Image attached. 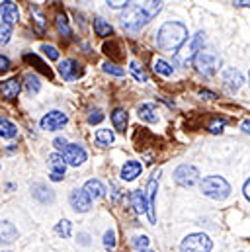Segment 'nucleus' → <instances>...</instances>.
<instances>
[{
    "instance_id": "f257e3e1",
    "label": "nucleus",
    "mask_w": 250,
    "mask_h": 252,
    "mask_svg": "<svg viewBox=\"0 0 250 252\" xmlns=\"http://www.w3.org/2000/svg\"><path fill=\"white\" fill-rule=\"evenodd\" d=\"M160 10H162V2H143V4L127 6V12L122 18V26L127 32L135 33L141 28H145L151 22V18H155Z\"/></svg>"
},
{
    "instance_id": "ddd939ff",
    "label": "nucleus",
    "mask_w": 250,
    "mask_h": 252,
    "mask_svg": "<svg viewBox=\"0 0 250 252\" xmlns=\"http://www.w3.org/2000/svg\"><path fill=\"white\" fill-rule=\"evenodd\" d=\"M68 199H70L72 209L78 211V213H86V211L90 209V197L86 195L84 189H72Z\"/></svg>"
},
{
    "instance_id": "393cba45",
    "label": "nucleus",
    "mask_w": 250,
    "mask_h": 252,
    "mask_svg": "<svg viewBox=\"0 0 250 252\" xmlns=\"http://www.w3.org/2000/svg\"><path fill=\"white\" fill-rule=\"evenodd\" d=\"M24 80H26V90H28V94H37L39 92V78L33 74V72H28L26 76H24Z\"/></svg>"
},
{
    "instance_id": "473e14b6",
    "label": "nucleus",
    "mask_w": 250,
    "mask_h": 252,
    "mask_svg": "<svg viewBox=\"0 0 250 252\" xmlns=\"http://www.w3.org/2000/svg\"><path fill=\"white\" fill-rule=\"evenodd\" d=\"M104 70L108 72V74H114V76H124V68L122 66H118V64L114 63H104Z\"/></svg>"
},
{
    "instance_id": "c756f323",
    "label": "nucleus",
    "mask_w": 250,
    "mask_h": 252,
    "mask_svg": "<svg viewBox=\"0 0 250 252\" xmlns=\"http://www.w3.org/2000/svg\"><path fill=\"white\" fill-rule=\"evenodd\" d=\"M10 37H12V26H10V24L0 22V45L8 43V41H10Z\"/></svg>"
},
{
    "instance_id": "6e6552de",
    "label": "nucleus",
    "mask_w": 250,
    "mask_h": 252,
    "mask_svg": "<svg viewBox=\"0 0 250 252\" xmlns=\"http://www.w3.org/2000/svg\"><path fill=\"white\" fill-rule=\"evenodd\" d=\"M158 176H160V170H156V172L153 174V178L149 180V184H147V197H149V201H147V213H149L151 223H156V213H155V195H156V188H158Z\"/></svg>"
},
{
    "instance_id": "c9c22d12",
    "label": "nucleus",
    "mask_w": 250,
    "mask_h": 252,
    "mask_svg": "<svg viewBox=\"0 0 250 252\" xmlns=\"http://www.w3.org/2000/svg\"><path fill=\"white\" fill-rule=\"evenodd\" d=\"M104 247H106V249H114V247H116V233H114V231H108V233L104 235Z\"/></svg>"
},
{
    "instance_id": "bb28decb",
    "label": "nucleus",
    "mask_w": 250,
    "mask_h": 252,
    "mask_svg": "<svg viewBox=\"0 0 250 252\" xmlns=\"http://www.w3.org/2000/svg\"><path fill=\"white\" fill-rule=\"evenodd\" d=\"M70 231H72V225H70V221H66V219H62V221H59V223L55 225V235L61 237V239H68V237H70Z\"/></svg>"
},
{
    "instance_id": "4be33fe9",
    "label": "nucleus",
    "mask_w": 250,
    "mask_h": 252,
    "mask_svg": "<svg viewBox=\"0 0 250 252\" xmlns=\"http://www.w3.org/2000/svg\"><path fill=\"white\" fill-rule=\"evenodd\" d=\"M18 135V129L16 126L8 120V118H4V116H0V137H4V139H14Z\"/></svg>"
},
{
    "instance_id": "4468645a",
    "label": "nucleus",
    "mask_w": 250,
    "mask_h": 252,
    "mask_svg": "<svg viewBox=\"0 0 250 252\" xmlns=\"http://www.w3.org/2000/svg\"><path fill=\"white\" fill-rule=\"evenodd\" d=\"M223 82H225V86L229 88V90H239L241 86H243V74L237 70V68H225L223 70Z\"/></svg>"
},
{
    "instance_id": "a211bd4d",
    "label": "nucleus",
    "mask_w": 250,
    "mask_h": 252,
    "mask_svg": "<svg viewBox=\"0 0 250 252\" xmlns=\"http://www.w3.org/2000/svg\"><path fill=\"white\" fill-rule=\"evenodd\" d=\"M141 170H143L141 162L129 160V162H125L124 168H122V178H124L125 182H131V180H135V178L141 174Z\"/></svg>"
},
{
    "instance_id": "6ab92c4d",
    "label": "nucleus",
    "mask_w": 250,
    "mask_h": 252,
    "mask_svg": "<svg viewBox=\"0 0 250 252\" xmlns=\"http://www.w3.org/2000/svg\"><path fill=\"white\" fill-rule=\"evenodd\" d=\"M84 191H86V195L92 199H100V197H104V193H106V188H104V184L100 182V180H88L86 184H84Z\"/></svg>"
},
{
    "instance_id": "412c9836",
    "label": "nucleus",
    "mask_w": 250,
    "mask_h": 252,
    "mask_svg": "<svg viewBox=\"0 0 250 252\" xmlns=\"http://www.w3.org/2000/svg\"><path fill=\"white\" fill-rule=\"evenodd\" d=\"M131 205L135 207L137 213H147V199H145V193L141 189L131 191Z\"/></svg>"
},
{
    "instance_id": "a19ab883",
    "label": "nucleus",
    "mask_w": 250,
    "mask_h": 252,
    "mask_svg": "<svg viewBox=\"0 0 250 252\" xmlns=\"http://www.w3.org/2000/svg\"><path fill=\"white\" fill-rule=\"evenodd\" d=\"M131 2H108V6H112V8H127Z\"/></svg>"
},
{
    "instance_id": "dca6fc26",
    "label": "nucleus",
    "mask_w": 250,
    "mask_h": 252,
    "mask_svg": "<svg viewBox=\"0 0 250 252\" xmlns=\"http://www.w3.org/2000/svg\"><path fill=\"white\" fill-rule=\"evenodd\" d=\"M20 90H22V84H20L18 78H10V80H6V82L0 84V94H2V98H6V100L18 98Z\"/></svg>"
},
{
    "instance_id": "9b49d317",
    "label": "nucleus",
    "mask_w": 250,
    "mask_h": 252,
    "mask_svg": "<svg viewBox=\"0 0 250 252\" xmlns=\"http://www.w3.org/2000/svg\"><path fill=\"white\" fill-rule=\"evenodd\" d=\"M64 124H66V116L62 112H57V110L49 112V114H45L41 118V129H45V131H57Z\"/></svg>"
},
{
    "instance_id": "37998d69",
    "label": "nucleus",
    "mask_w": 250,
    "mask_h": 252,
    "mask_svg": "<svg viewBox=\"0 0 250 252\" xmlns=\"http://www.w3.org/2000/svg\"><path fill=\"white\" fill-rule=\"evenodd\" d=\"M245 195H247V199L250 201V178L247 180V184H245Z\"/></svg>"
},
{
    "instance_id": "cd10ccee",
    "label": "nucleus",
    "mask_w": 250,
    "mask_h": 252,
    "mask_svg": "<svg viewBox=\"0 0 250 252\" xmlns=\"http://www.w3.org/2000/svg\"><path fill=\"white\" fill-rule=\"evenodd\" d=\"M24 59H26V61H30V63H33L35 66H37V70H41V72H43V74H47L49 78L53 76L51 68H49V66H47L45 63H43V61H41L39 57H35V55H24Z\"/></svg>"
},
{
    "instance_id": "49530a36",
    "label": "nucleus",
    "mask_w": 250,
    "mask_h": 252,
    "mask_svg": "<svg viewBox=\"0 0 250 252\" xmlns=\"http://www.w3.org/2000/svg\"><path fill=\"white\" fill-rule=\"evenodd\" d=\"M141 252H153V251H141Z\"/></svg>"
},
{
    "instance_id": "7c9ffc66",
    "label": "nucleus",
    "mask_w": 250,
    "mask_h": 252,
    "mask_svg": "<svg viewBox=\"0 0 250 252\" xmlns=\"http://www.w3.org/2000/svg\"><path fill=\"white\" fill-rule=\"evenodd\" d=\"M129 68H131V74H133V78L137 80V82H147L149 80V76H147V72L143 70V68H139L135 63L129 64Z\"/></svg>"
},
{
    "instance_id": "aec40b11",
    "label": "nucleus",
    "mask_w": 250,
    "mask_h": 252,
    "mask_svg": "<svg viewBox=\"0 0 250 252\" xmlns=\"http://www.w3.org/2000/svg\"><path fill=\"white\" fill-rule=\"evenodd\" d=\"M137 116H139V120H143V122H147V124H155V122L158 120L156 110H155L153 104H141L139 110H137Z\"/></svg>"
},
{
    "instance_id": "f704fd0d",
    "label": "nucleus",
    "mask_w": 250,
    "mask_h": 252,
    "mask_svg": "<svg viewBox=\"0 0 250 252\" xmlns=\"http://www.w3.org/2000/svg\"><path fill=\"white\" fill-rule=\"evenodd\" d=\"M133 247H135V251H145V249H147V247H149V237H145V235H143V237H135V239H133Z\"/></svg>"
},
{
    "instance_id": "0eeeda50",
    "label": "nucleus",
    "mask_w": 250,
    "mask_h": 252,
    "mask_svg": "<svg viewBox=\"0 0 250 252\" xmlns=\"http://www.w3.org/2000/svg\"><path fill=\"white\" fill-rule=\"evenodd\" d=\"M193 64L197 66L199 72L211 76L215 72V68H217V55L215 53H209V51H199L195 55V59H193Z\"/></svg>"
},
{
    "instance_id": "5701e85b",
    "label": "nucleus",
    "mask_w": 250,
    "mask_h": 252,
    "mask_svg": "<svg viewBox=\"0 0 250 252\" xmlns=\"http://www.w3.org/2000/svg\"><path fill=\"white\" fill-rule=\"evenodd\" d=\"M94 32H96V35H100V37H108V35H112L114 28H112L106 20L96 18V20H94Z\"/></svg>"
},
{
    "instance_id": "ea45409f",
    "label": "nucleus",
    "mask_w": 250,
    "mask_h": 252,
    "mask_svg": "<svg viewBox=\"0 0 250 252\" xmlns=\"http://www.w3.org/2000/svg\"><path fill=\"white\" fill-rule=\"evenodd\" d=\"M53 145H55V147H57V149H59V151H64V149H66V145H68V143H66V139H64V137H57V139H55V141H53Z\"/></svg>"
},
{
    "instance_id": "423d86ee",
    "label": "nucleus",
    "mask_w": 250,
    "mask_h": 252,
    "mask_svg": "<svg viewBox=\"0 0 250 252\" xmlns=\"http://www.w3.org/2000/svg\"><path fill=\"white\" fill-rule=\"evenodd\" d=\"M203 41H205V33L203 32H197L195 35H193V39L189 41V45H188L186 49L182 51V53H176V59L180 61L182 64H189L193 59H195V55L199 53V49L203 47Z\"/></svg>"
},
{
    "instance_id": "79ce46f5",
    "label": "nucleus",
    "mask_w": 250,
    "mask_h": 252,
    "mask_svg": "<svg viewBox=\"0 0 250 252\" xmlns=\"http://www.w3.org/2000/svg\"><path fill=\"white\" fill-rule=\"evenodd\" d=\"M201 98H205V100H215L217 96H215L213 92H207V90H203V92H201Z\"/></svg>"
},
{
    "instance_id": "de8ad7c7",
    "label": "nucleus",
    "mask_w": 250,
    "mask_h": 252,
    "mask_svg": "<svg viewBox=\"0 0 250 252\" xmlns=\"http://www.w3.org/2000/svg\"><path fill=\"white\" fill-rule=\"evenodd\" d=\"M4 252H10V251H4Z\"/></svg>"
},
{
    "instance_id": "f03ea898",
    "label": "nucleus",
    "mask_w": 250,
    "mask_h": 252,
    "mask_svg": "<svg viewBox=\"0 0 250 252\" xmlns=\"http://www.w3.org/2000/svg\"><path fill=\"white\" fill-rule=\"evenodd\" d=\"M188 39V28L180 22H166L156 35L158 49L164 53H178V49L186 43Z\"/></svg>"
},
{
    "instance_id": "a878e982",
    "label": "nucleus",
    "mask_w": 250,
    "mask_h": 252,
    "mask_svg": "<svg viewBox=\"0 0 250 252\" xmlns=\"http://www.w3.org/2000/svg\"><path fill=\"white\" fill-rule=\"evenodd\" d=\"M114 133L110 129H98L96 131V143L98 145H112L114 143Z\"/></svg>"
},
{
    "instance_id": "c85d7f7f",
    "label": "nucleus",
    "mask_w": 250,
    "mask_h": 252,
    "mask_svg": "<svg viewBox=\"0 0 250 252\" xmlns=\"http://www.w3.org/2000/svg\"><path fill=\"white\" fill-rule=\"evenodd\" d=\"M155 70H156L158 74H162V76H170V74L174 72V68L166 63V61H162V59H156V61H155Z\"/></svg>"
},
{
    "instance_id": "b1692460",
    "label": "nucleus",
    "mask_w": 250,
    "mask_h": 252,
    "mask_svg": "<svg viewBox=\"0 0 250 252\" xmlns=\"http://www.w3.org/2000/svg\"><path fill=\"white\" fill-rule=\"evenodd\" d=\"M112 124L118 131H125V127H127V112L125 110H116L112 114Z\"/></svg>"
},
{
    "instance_id": "09e8293b",
    "label": "nucleus",
    "mask_w": 250,
    "mask_h": 252,
    "mask_svg": "<svg viewBox=\"0 0 250 252\" xmlns=\"http://www.w3.org/2000/svg\"><path fill=\"white\" fill-rule=\"evenodd\" d=\"M249 78H250V74H249Z\"/></svg>"
},
{
    "instance_id": "72a5a7b5",
    "label": "nucleus",
    "mask_w": 250,
    "mask_h": 252,
    "mask_svg": "<svg viewBox=\"0 0 250 252\" xmlns=\"http://www.w3.org/2000/svg\"><path fill=\"white\" fill-rule=\"evenodd\" d=\"M41 51L51 59V61H57L59 59V51H57V47H53V45H41Z\"/></svg>"
},
{
    "instance_id": "a18cd8bd",
    "label": "nucleus",
    "mask_w": 250,
    "mask_h": 252,
    "mask_svg": "<svg viewBox=\"0 0 250 252\" xmlns=\"http://www.w3.org/2000/svg\"><path fill=\"white\" fill-rule=\"evenodd\" d=\"M235 4H237V6H249L250 8V2H243V0H237Z\"/></svg>"
},
{
    "instance_id": "f3484780",
    "label": "nucleus",
    "mask_w": 250,
    "mask_h": 252,
    "mask_svg": "<svg viewBox=\"0 0 250 252\" xmlns=\"http://www.w3.org/2000/svg\"><path fill=\"white\" fill-rule=\"evenodd\" d=\"M18 239V229L10 221H0V243L10 245Z\"/></svg>"
},
{
    "instance_id": "39448f33",
    "label": "nucleus",
    "mask_w": 250,
    "mask_h": 252,
    "mask_svg": "<svg viewBox=\"0 0 250 252\" xmlns=\"http://www.w3.org/2000/svg\"><path fill=\"white\" fill-rule=\"evenodd\" d=\"M197 180H199V170L195 166H191V164H182V166H178L174 170V182L178 186H182V188L195 186Z\"/></svg>"
},
{
    "instance_id": "9d476101",
    "label": "nucleus",
    "mask_w": 250,
    "mask_h": 252,
    "mask_svg": "<svg viewBox=\"0 0 250 252\" xmlns=\"http://www.w3.org/2000/svg\"><path fill=\"white\" fill-rule=\"evenodd\" d=\"M82 72H84L82 64L76 63L74 59H64L59 64V74H61L64 80H76V78L82 76Z\"/></svg>"
},
{
    "instance_id": "4c0bfd02",
    "label": "nucleus",
    "mask_w": 250,
    "mask_h": 252,
    "mask_svg": "<svg viewBox=\"0 0 250 252\" xmlns=\"http://www.w3.org/2000/svg\"><path fill=\"white\" fill-rule=\"evenodd\" d=\"M223 127H225V120H215V122L209 126V131H211V133H221Z\"/></svg>"
},
{
    "instance_id": "c03bdc74",
    "label": "nucleus",
    "mask_w": 250,
    "mask_h": 252,
    "mask_svg": "<svg viewBox=\"0 0 250 252\" xmlns=\"http://www.w3.org/2000/svg\"><path fill=\"white\" fill-rule=\"evenodd\" d=\"M243 129H245L247 133H250V120H247V122H243Z\"/></svg>"
},
{
    "instance_id": "20e7f679",
    "label": "nucleus",
    "mask_w": 250,
    "mask_h": 252,
    "mask_svg": "<svg viewBox=\"0 0 250 252\" xmlns=\"http://www.w3.org/2000/svg\"><path fill=\"white\" fill-rule=\"evenodd\" d=\"M182 252H211L213 249V243L207 235L203 233H195V235H189L182 241Z\"/></svg>"
},
{
    "instance_id": "58836bf2",
    "label": "nucleus",
    "mask_w": 250,
    "mask_h": 252,
    "mask_svg": "<svg viewBox=\"0 0 250 252\" xmlns=\"http://www.w3.org/2000/svg\"><path fill=\"white\" fill-rule=\"evenodd\" d=\"M8 70H10V61H8V57L0 55V74H6Z\"/></svg>"
},
{
    "instance_id": "f8f14e48",
    "label": "nucleus",
    "mask_w": 250,
    "mask_h": 252,
    "mask_svg": "<svg viewBox=\"0 0 250 252\" xmlns=\"http://www.w3.org/2000/svg\"><path fill=\"white\" fill-rule=\"evenodd\" d=\"M49 168H51V180L61 182L64 178V170H66V162H64L62 155H59V153L49 155Z\"/></svg>"
},
{
    "instance_id": "2eb2a0df",
    "label": "nucleus",
    "mask_w": 250,
    "mask_h": 252,
    "mask_svg": "<svg viewBox=\"0 0 250 252\" xmlns=\"http://www.w3.org/2000/svg\"><path fill=\"white\" fill-rule=\"evenodd\" d=\"M0 14H2V20H4V24H16L18 22V18H20V12H18V6L14 4V2H10V0H6V2H0Z\"/></svg>"
},
{
    "instance_id": "7ed1b4c3",
    "label": "nucleus",
    "mask_w": 250,
    "mask_h": 252,
    "mask_svg": "<svg viewBox=\"0 0 250 252\" xmlns=\"http://www.w3.org/2000/svg\"><path fill=\"white\" fill-rule=\"evenodd\" d=\"M199 188L203 191V195L211 197V199H225L231 193V186L225 178L221 176H207L201 180Z\"/></svg>"
},
{
    "instance_id": "e433bc0d",
    "label": "nucleus",
    "mask_w": 250,
    "mask_h": 252,
    "mask_svg": "<svg viewBox=\"0 0 250 252\" xmlns=\"http://www.w3.org/2000/svg\"><path fill=\"white\" fill-rule=\"evenodd\" d=\"M102 120H104V114H102L100 110H94V112L88 116V124H92V126H94V124H100Z\"/></svg>"
},
{
    "instance_id": "1a4fd4ad",
    "label": "nucleus",
    "mask_w": 250,
    "mask_h": 252,
    "mask_svg": "<svg viewBox=\"0 0 250 252\" xmlns=\"http://www.w3.org/2000/svg\"><path fill=\"white\" fill-rule=\"evenodd\" d=\"M61 155L64 158V162L70 164V166H78V164H82L86 160V151L80 145H66V149L62 151Z\"/></svg>"
},
{
    "instance_id": "2f4dec72",
    "label": "nucleus",
    "mask_w": 250,
    "mask_h": 252,
    "mask_svg": "<svg viewBox=\"0 0 250 252\" xmlns=\"http://www.w3.org/2000/svg\"><path fill=\"white\" fill-rule=\"evenodd\" d=\"M57 30L61 32L62 35H66V37L70 35V28H68V24H66V18H64L62 14H59V16H57Z\"/></svg>"
}]
</instances>
